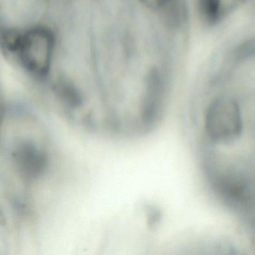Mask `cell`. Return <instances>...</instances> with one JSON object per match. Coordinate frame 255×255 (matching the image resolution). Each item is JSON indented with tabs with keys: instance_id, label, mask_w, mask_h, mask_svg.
Returning <instances> with one entry per match:
<instances>
[{
	"instance_id": "obj_1",
	"label": "cell",
	"mask_w": 255,
	"mask_h": 255,
	"mask_svg": "<svg viewBox=\"0 0 255 255\" xmlns=\"http://www.w3.org/2000/svg\"><path fill=\"white\" fill-rule=\"evenodd\" d=\"M244 124L241 108L229 97L214 99L207 109L205 130L208 139L219 145H229L242 134Z\"/></svg>"
},
{
	"instance_id": "obj_2",
	"label": "cell",
	"mask_w": 255,
	"mask_h": 255,
	"mask_svg": "<svg viewBox=\"0 0 255 255\" xmlns=\"http://www.w3.org/2000/svg\"><path fill=\"white\" fill-rule=\"evenodd\" d=\"M54 43V35L49 28L36 27L20 33L14 53L28 71L44 76L50 69Z\"/></svg>"
},
{
	"instance_id": "obj_3",
	"label": "cell",
	"mask_w": 255,
	"mask_h": 255,
	"mask_svg": "<svg viewBox=\"0 0 255 255\" xmlns=\"http://www.w3.org/2000/svg\"><path fill=\"white\" fill-rule=\"evenodd\" d=\"M13 158L18 172L25 179L40 178L48 166L46 152L31 142L19 144L13 151Z\"/></svg>"
},
{
	"instance_id": "obj_4",
	"label": "cell",
	"mask_w": 255,
	"mask_h": 255,
	"mask_svg": "<svg viewBox=\"0 0 255 255\" xmlns=\"http://www.w3.org/2000/svg\"><path fill=\"white\" fill-rule=\"evenodd\" d=\"M196 4L199 19L209 26L218 24L226 13L223 0H196Z\"/></svg>"
},
{
	"instance_id": "obj_5",
	"label": "cell",
	"mask_w": 255,
	"mask_h": 255,
	"mask_svg": "<svg viewBox=\"0 0 255 255\" xmlns=\"http://www.w3.org/2000/svg\"><path fill=\"white\" fill-rule=\"evenodd\" d=\"M144 5L153 10H160L169 0H139Z\"/></svg>"
},
{
	"instance_id": "obj_6",
	"label": "cell",
	"mask_w": 255,
	"mask_h": 255,
	"mask_svg": "<svg viewBox=\"0 0 255 255\" xmlns=\"http://www.w3.org/2000/svg\"><path fill=\"white\" fill-rule=\"evenodd\" d=\"M6 224L5 217H4V212L0 206V226H4Z\"/></svg>"
},
{
	"instance_id": "obj_7",
	"label": "cell",
	"mask_w": 255,
	"mask_h": 255,
	"mask_svg": "<svg viewBox=\"0 0 255 255\" xmlns=\"http://www.w3.org/2000/svg\"><path fill=\"white\" fill-rule=\"evenodd\" d=\"M3 117H4V111L0 109V132H1V124H2Z\"/></svg>"
}]
</instances>
